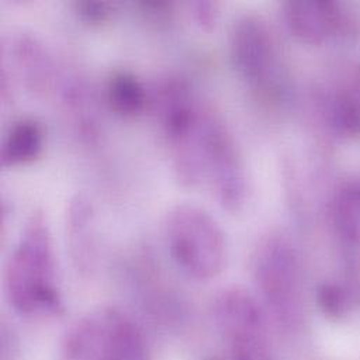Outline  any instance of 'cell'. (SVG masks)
Wrapping results in <instances>:
<instances>
[{
	"label": "cell",
	"mask_w": 360,
	"mask_h": 360,
	"mask_svg": "<svg viewBox=\"0 0 360 360\" xmlns=\"http://www.w3.org/2000/svg\"><path fill=\"white\" fill-rule=\"evenodd\" d=\"M68 247L76 269L90 274L97 261L96 219L90 202L84 196H75L70 200L66 216Z\"/></svg>",
	"instance_id": "cell-9"
},
{
	"label": "cell",
	"mask_w": 360,
	"mask_h": 360,
	"mask_svg": "<svg viewBox=\"0 0 360 360\" xmlns=\"http://www.w3.org/2000/svg\"><path fill=\"white\" fill-rule=\"evenodd\" d=\"M44 129L35 120H20L7 132L1 145V166L18 167L35 162L44 150Z\"/></svg>",
	"instance_id": "cell-10"
},
{
	"label": "cell",
	"mask_w": 360,
	"mask_h": 360,
	"mask_svg": "<svg viewBox=\"0 0 360 360\" xmlns=\"http://www.w3.org/2000/svg\"><path fill=\"white\" fill-rule=\"evenodd\" d=\"M166 229L172 255L189 276L210 281L224 271L226 237L206 210L195 205H179L170 212Z\"/></svg>",
	"instance_id": "cell-3"
},
{
	"label": "cell",
	"mask_w": 360,
	"mask_h": 360,
	"mask_svg": "<svg viewBox=\"0 0 360 360\" xmlns=\"http://www.w3.org/2000/svg\"><path fill=\"white\" fill-rule=\"evenodd\" d=\"M213 314L234 360H271L261 307L245 290L221 292L214 300Z\"/></svg>",
	"instance_id": "cell-6"
},
{
	"label": "cell",
	"mask_w": 360,
	"mask_h": 360,
	"mask_svg": "<svg viewBox=\"0 0 360 360\" xmlns=\"http://www.w3.org/2000/svg\"><path fill=\"white\" fill-rule=\"evenodd\" d=\"M285 18L292 34L302 42L320 45L342 25L340 6L324 0H296L285 4Z\"/></svg>",
	"instance_id": "cell-7"
},
{
	"label": "cell",
	"mask_w": 360,
	"mask_h": 360,
	"mask_svg": "<svg viewBox=\"0 0 360 360\" xmlns=\"http://www.w3.org/2000/svg\"><path fill=\"white\" fill-rule=\"evenodd\" d=\"M333 223L342 247L351 255L360 254V182L340 189L333 203Z\"/></svg>",
	"instance_id": "cell-12"
},
{
	"label": "cell",
	"mask_w": 360,
	"mask_h": 360,
	"mask_svg": "<svg viewBox=\"0 0 360 360\" xmlns=\"http://www.w3.org/2000/svg\"><path fill=\"white\" fill-rule=\"evenodd\" d=\"M192 8L195 11L196 20L202 28L210 30L216 22V4L210 1H196L192 3Z\"/></svg>",
	"instance_id": "cell-17"
},
{
	"label": "cell",
	"mask_w": 360,
	"mask_h": 360,
	"mask_svg": "<svg viewBox=\"0 0 360 360\" xmlns=\"http://www.w3.org/2000/svg\"><path fill=\"white\" fill-rule=\"evenodd\" d=\"M200 174L207 177L220 205L238 212L247 199V179L231 135L213 115L202 112L198 132Z\"/></svg>",
	"instance_id": "cell-5"
},
{
	"label": "cell",
	"mask_w": 360,
	"mask_h": 360,
	"mask_svg": "<svg viewBox=\"0 0 360 360\" xmlns=\"http://www.w3.org/2000/svg\"><path fill=\"white\" fill-rule=\"evenodd\" d=\"M4 288L8 303L22 316L56 314L62 310L51 234L39 212L28 219L11 252Z\"/></svg>",
	"instance_id": "cell-1"
},
{
	"label": "cell",
	"mask_w": 360,
	"mask_h": 360,
	"mask_svg": "<svg viewBox=\"0 0 360 360\" xmlns=\"http://www.w3.org/2000/svg\"><path fill=\"white\" fill-rule=\"evenodd\" d=\"M58 360H107L97 314L76 321L65 334Z\"/></svg>",
	"instance_id": "cell-11"
},
{
	"label": "cell",
	"mask_w": 360,
	"mask_h": 360,
	"mask_svg": "<svg viewBox=\"0 0 360 360\" xmlns=\"http://www.w3.org/2000/svg\"><path fill=\"white\" fill-rule=\"evenodd\" d=\"M328 117L337 134L342 136L360 135V73L351 86L333 97Z\"/></svg>",
	"instance_id": "cell-14"
},
{
	"label": "cell",
	"mask_w": 360,
	"mask_h": 360,
	"mask_svg": "<svg viewBox=\"0 0 360 360\" xmlns=\"http://www.w3.org/2000/svg\"><path fill=\"white\" fill-rule=\"evenodd\" d=\"M107 101L112 111L124 117L141 114L148 104V94L139 79L129 72H117L107 86Z\"/></svg>",
	"instance_id": "cell-13"
},
{
	"label": "cell",
	"mask_w": 360,
	"mask_h": 360,
	"mask_svg": "<svg viewBox=\"0 0 360 360\" xmlns=\"http://www.w3.org/2000/svg\"><path fill=\"white\" fill-rule=\"evenodd\" d=\"M231 60L240 76L262 97L278 98L285 80L276 45L266 22L258 15L238 18L230 34Z\"/></svg>",
	"instance_id": "cell-4"
},
{
	"label": "cell",
	"mask_w": 360,
	"mask_h": 360,
	"mask_svg": "<svg viewBox=\"0 0 360 360\" xmlns=\"http://www.w3.org/2000/svg\"><path fill=\"white\" fill-rule=\"evenodd\" d=\"M96 314L107 360H152L146 338L131 317L115 307H104Z\"/></svg>",
	"instance_id": "cell-8"
},
{
	"label": "cell",
	"mask_w": 360,
	"mask_h": 360,
	"mask_svg": "<svg viewBox=\"0 0 360 360\" xmlns=\"http://www.w3.org/2000/svg\"><path fill=\"white\" fill-rule=\"evenodd\" d=\"M254 276L261 299L275 321L288 331L302 327L304 303L299 261L281 236H269L257 248Z\"/></svg>",
	"instance_id": "cell-2"
},
{
	"label": "cell",
	"mask_w": 360,
	"mask_h": 360,
	"mask_svg": "<svg viewBox=\"0 0 360 360\" xmlns=\"http://www.w3.org/2000/svg\"><path fill=\"white\" fill-rule=\"evenodd\" d=\"M356 296L355 285L326 283L319 290V303L327 316L338 319L349 311Z\"/></svg>",
	"instance_id": "cell-15"
},
{
	"label": "cell",
	"mask_w": 360,
	"mask_h": 360,
	"mask_svg": "<svg viewBox=\"0 0 360 360\" xmlns=\"http://www.w3.org/2000/svg\"><path fill=\"white\" fill-rule=\"evenodd\" d=\"M76 13L87 24H104L112 15V6L108 1H77Z\"/></svg>",
	"instance_id": "cell-16"
}]
</instances>
